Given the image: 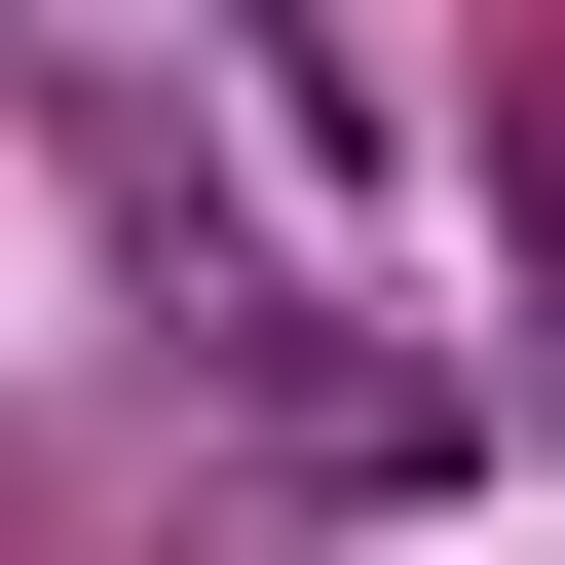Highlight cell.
Here are the masks:
<instances>
[{
  "mask_svg": "<svg viewBox=\"0 0 565 565\" xmlns=\"http://www.w3.org/2000/svg\"><path fill=\"white\" fill-rule=\"evenodd\" d=\"M490 226H527V340H565V0H527V76H490Z\"/></svg>",
  "mask_w": 565,
  "mask_h": 565,
  "instance_id": "cell-1",
  "label": "cell"
}]
</instances>
